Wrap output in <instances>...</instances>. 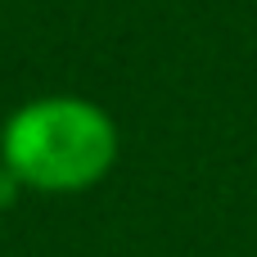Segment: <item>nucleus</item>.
Returning a JSON list of instances; mask_svg holds the SVG:
<instances>
[{"label":"nucleus","mask_w":257,"mask_h":257,"mask_svg":"<svg viewBox=\"0 0 257 257\" xmlns=\"http://www.w3.org/2000/svg\"><path fill=\"white\" fill-rule=\"evenodd\" d=\"M18 194H23L18 176H14V172L0 163V212H5V208H14V203H18Z\"/></svg>","instance_id":"f03ea898"},{"label":"nucleus","mask_w":257,"mask_h":257,"mask_svg":"<svg viewBox=\"0 0 257 257\" xmlns=\"http://www.w3.org/2000/svg\"><path fill=\"white\" fill-rule=\"evenodd\" d=\"M0 163L36 194L95 190L117 163V122L86 95H41L0 126Z\"/></svg>","instance_id":"f257e3e1"}]
</instances>
